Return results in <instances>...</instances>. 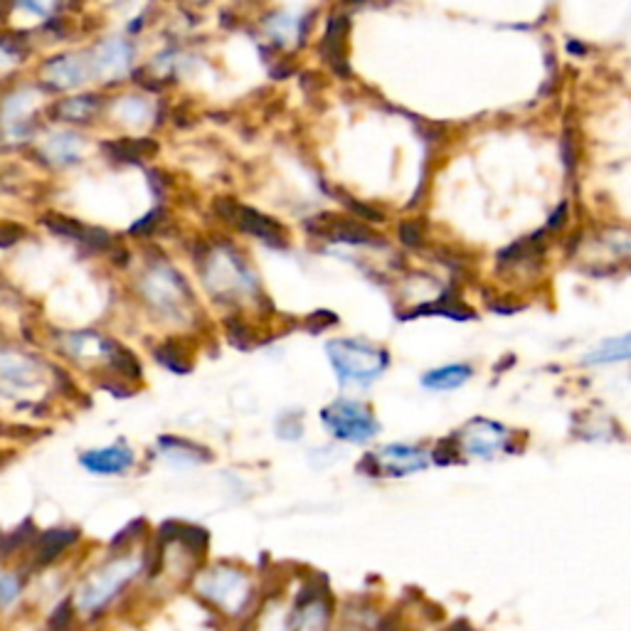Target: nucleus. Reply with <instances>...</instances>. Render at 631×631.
<instances>
[{"mask_svg":"<svg viewBox=\"0 0 631 631\" xmlns=\"http://www.w3.org/2000/svg\"><path fill=\"white\" fill-rule=\"evenodd\" d=\"M627 360H631V333L605 341L597 351L587 353V358H585L587 365H611V363H627Z\"/></svg>","mask_w":631,"mask_h":631,"instance_id":"obj_12","label":"nucleus"},{"mask_svg":"<svg viewBox=\"0 0 631 631\" xmlns=\"http://www.w3.org/2000/svg\"><path fill=\"white\" fill-rule=\"evenodd\" d=\"M136 570H138L136 560H122V562H114V565L104 567L102 572H96V575L84 585L82 595H79V605H82L84 609L104 607L106 601L136 575Z\"/></svg>","mask_w":631,"mask_h":631,"instance_id":"obj_3","label":"nucleus"},{"mask_svg":"<svg viewBox=\"0 0 631 631\" xmlns=\"http://www.w3.org/2000/svg\"><path fill=\"white\" fill-rule=\"evenodd\" d=\"M469 378H471L469 365L457 363V365H444V368L427 372L422 378V385L429 390H454V388H461V385Z\"/></svg>","mask_w":631,"mask_h":631,"instance_id":"obj_11","label":"nucleus"},{"mask_svg":"<svg viewBox=\"0 0 631 631\" xmlns=\"http://www.w3.org/2000/svg\"><path fill=\"white\" fill-rule=\"evenodd\" d=\"M325 629V607L323 601H311L309 607L301 609L296 619V631H323Z\"/></svg>","mask_w":631,"mask_h":631,"instance_id":"obj_18","label":"nucleus"},{"mask_svg":"<svg viewBox=\"0 0 631 631\" xmlns=\"http://www.w3.org/2000/svg\"><path fill=\"white\" fill-rule=\"evenodd\" d=\"M323 422L333 432V437L345 441H368L378 432V422H375L370 410L360 402L348 400H339L331 408H325Z\"/></svg>","mask_w":631,"mask_h":631,"instance_id":"obj_2","label":"nucleus"},{"mask_svg":"<svg viewBox=\"0 0 631 631\" xmlns=\"http://www.w3.org/2000/svg\"><path fill=\"white\" fill-rule=\"evenodd\" d=\"M508 439V432L501 427V424H493L486 420H477L471 422L469 432L463 434V444H467V449L471 454H477V457H491V454H496L503 444Z\"/></svg>","mask_w":631,"mask_h":631,"instance_id":"obj_6","label":"nucleus"},{"mask_svg":"<svg viewBox=\"0 0 631 631\" xmlns=\"http://www.w3.org/2000/svg\"><path fill=\"white\" fill-rule=\"evenodd\" d=\"M309 230H316L319 234H325L329 240L335 242H351V244H375L380 242L370 227H365L348 217H333V215H321L319 220L309 222Z\"/></svg>","mask_w":631,"mask_h":631,"instance_id":"obj_5","label":"nucleus"},{"mask_svg":"<svg viewBox=\"0 0 631 631\" xmlns=\"http://www.w3.org/2000/svg\"><path fill=\"white\" fill-rule=\"evenodd\" d=\"M422 225L420 222H402L400 225V240L408 244V246H420L422 244Z\"/></svg>","mask_w":631,"mask_h":631,"instance_id":"obj_21","label":"nucleus"},{"mask_svg":"<svg viewBox=\"0 0 631 631\" xmlns=\"http://www.w3.org/2000/svg\"><path fill=\"white\" fill-rule=\"evenodd\" d=\"M82 463L92 473H122L134 463V451L126 449L124 444H116V447L84 454Z\"/></svg>","mask_w":631,"mask_h":631,"instance_id":"obj_9","label":"nucleus"},{"mask_svg":"<svg viewBox=\"0 0 631 631\" xmlns=\"http://www.w3.org/2000/svg\"><path fill=\"white\" fill-rule=\"evenodd\" d=\"M126 65H128V47L124 43H118V39H112V43H106V45L99 47V53H96V69H99V72L116 74V72H122Z\"/></svg>","mask_w":631,"mask_h":631,"instance_id":"obj_15","label":"nucleus"},{"mask_svg":"<svg viewBox=\"0 0 631 631\" xmlns=\"http://www.w3.org/2000/svg\"><path fill=\"white\" fill-rule=\"evenodd\" d=\"M156 358L161 360L163 365H168L171 370H175V372H187V370H191V363L183 360V355L177 353L173 345H163V348H158Z\"/></svg>","mask_w":631,"mask_h":631,"instance_id":"obj_20","label":"nucleus"},{"mask_svg":"<svg viewBox=\"0 0 631 631\" xmlns=\"http://www.w3.org/2000/svg\"><path fill=\"white\" fill-rule=\"evenodd\" d=\"M45 72L49 74V79H55L59 87H72L77 82H82L87 77V69L84 65L79 62L74 57H57L53 62H47Z\"/></svg>","mask_w":631,"mask_h":631,"instance_id":"obj_13","label":"nucleus"},{"mask_svg":"<svg viewBox=\"0 0 631 631\" xmlns=\"http://www.w3.org/2000/svg\"><path fill=\"white\" fill-rule=\"evenodd\" d=\"M200 589L217 605L240 609L246 599V580L234 570H215L200 582Z\"/></svg>","mask_w":631,"mask_h":631,"instance_id":"obj_4","label":"nucleus"},{"mask_svg":"<svg viewBox=\"0 0 631 631\" xmlns=\"http://www.w3.org/2000/svg\"><path fill=\"white\" fill-rule=\"evenodd\" d=\"M329 355L341 382L368 385L388 368V353L365 341H331Z\"/></svg>","mask_w":631,"mask_h":631,"instance_id":"obj_1","label":"nucleus"},{"mask_svg":"<svg viewBox=\"0 0 631 631\" xmlns=\"http://www.w3.org/2000/svg\"><path fill=\"white\" fill-rule=\"evenodd\" d=\"M158 220H161V213H158V210L148 213L141 222H136V225L131 227V232H134V234H148V232H153V227H156Z\"/></svg>","mask_w":631,"mask_h":631,"instance_id":"obj_22","label":"nucleus"},{"mask_svg":"<svg viewBox=\"0 0 631 631\" xmlns=\"http://www.w3.org/2000/svg\"><path fill=\"white\" fill-rule=\"evenodd\" d=\"M0 585H3V601H5V605H10V601H13V597H15V592L20 589V585H15V580L10 577V575H5Z\"/></svg>","mask_w":631,"mask_h":631,"instance_id":"obj_24","label":"nucleus"},{"mask_svg":"<svg viewBox=\"0 0 631 631\" xmlns=\"http://www.w3.org/2000/svg\"><path fill=\"white\" fill-rule=\"evenodd\" d=\"M237 222H240L244 232L260 237V240L264 242L279 244V246L286 244V232L282 230V225L269 220V217L262 213L252 210V207H240V210H237Z\"/></svg>","mask_w":631,"mask_h":631,"instance_id":"obj_10","label":"nucleus"},{"mask_svg":"<svg viewBox=\"0 0 631 631\" xmlns=\"http://www.w3.org/2000/svg\"><path fill=\"white\" fill-rule=\"evenodd\" d=\"M96 106H99L96 96H77L59 104L57 112L62 114L67 122H87V118L94 114Z\"/></svg>","mask_w":631,"mask_h":631,"instance_id":"obj_17","label":"nucleus"},{"mask_svg":"<svg viewBox=\"0 0 631 631\" xmlns=\"http://www.w3.org/2000/svg\"><path fill=\"white\" fill-rule=\"evenodd\" d=\"M69 619H72V611H69V605L65 601V605L55 611V617H53V627H55L57 631H65L67 624H69Z\"/></svg>","mask_w":631,"mask_h":631,"instance_id":"obj_23","label":"nucleus"},{"mask_svg":"<svg viewBox=\"0 0 631 631\" xmlns=\"http://www.w3.org/2000/svg\"><path fill=\"white\" fill-rule=\"evenodd\" d=\"M43 222L53 230L55 234H62V237H72V240L84 242L87 240V230L79 222L69 220L65 215H47L43 217Z\"/></svg>","mask_w":631,"mask_h":631,"instance_id":"obj_19","label":"nucleus"},{"mask_svg":"<svg viewBox=\"0 0 631 631\" xmlns=\"http://www.w3.org/2000/svg\"><path fill=\"white\" fill-rule=\"evenodd\" d=\"M106 151H112L114 158H122V161H138L148 153H156L158 146L148 138H141V141H114L106 144Z\"/></svg>","mask_w":631,"mask_h":631,"instance_id":"obj_16","label":"nucleus"},{"mask_svg":"<svg viewBox=\"0 0 631 631\" xmlns=\"http://www.w3.org/2000/svg\"><path fill=\"white\" fill-rule=\"evenodd\" d=\"M348 18H331L329 27H325L321 53L325 57V62H331L335 72L348 77V59H345V37H348Z\"/></svg>","mask_w":631,"mask_h":631,"instance_id":"obj_7","label":"nucleus"},{"mask_svg":"<svg viewBox=\"0 0 631 631\" xmlns=\"http://www.w3.org/2000/svg\"><path fill=\"white\" fill-rule=\"evenodd\" d=\"M77 538H79L77 530H47L43 540H39V552H37L39 565H47V562H53L59 552L72 546Z\"/></svg>","mask_w":631,"mask_h":631,"instance_id":"obj_14","label":"nucleus"},{"mask_svg":"<svg viewBox=\"0 0 631 631\" xmlns=\"http://www.w3.org/2000/svg\"><path fill=\"white\" fill-rule=\"evenodd\" d=\"M375 463H382V469L390 477H404V473L420 471L427 467V459L422 457L420 449L404 447V444H390L380 451V457H375Z\"/></svg>","mask_w":631,"mask_h":631,"instance_id":"obj_8","label":"nucleus"}]
</instances>
